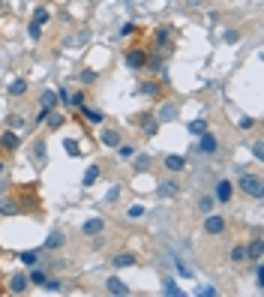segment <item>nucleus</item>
<instances>
[{
	"label": "nucleus",
	"mask_w": 264,
	"mask_h": 297,
	"mask_svg": "<svg viewBox=\"0 0 264 297\" xmlns=\"http://www.w3.org/2000/svg\"><path fill=\"white\" fill-rule=\"evenodd\" d=\"M237 186H240V189H243V195H249V198H264L261 177H258V174H252V171H240Z\"/></svg>",
	"instance_id": "obj_1"
},
{
	"label": "nucleus",
	"mask_w": 264,
	"mask_h": 297,
	"mask_svg": "<svg viewBox=\"0 0 264 297\" xmlns=\"http://www.w3.org/2000/svg\"><path fill=\"white\" fill-rule=\"evenodd\" d=\"M204 234L207 237H222L225 234V216L222 213H207L204 216Z\"/></svg>",
	"instance_id": "obj_2"
},
{
	"label": "nucleus",
	"mask_w": 264,
	"mask_h": 297,
	"mask_svg": "<svg viewBox=\"0 0 264 297\" xmlns=\"http://www.w3.org/2000/svg\"><path fill=\"white\" fill-rule=\"evenodd\" d=\"M192 150H198V153H216L219 150V141H216V135L201 132L198 135V144H192Z\"/></svg>",
	"instance_id": "obj_3"
},
{
	"label": "nucleus",
	"mask_w": 264,
	"mask_h": 297,
	"mask_svg": "<svg viewBox=\"0 0 264 297\" xmlns=\"http://www.w3.org/2000/svg\"><path fill=\"white\" fill-rule=\"evenodd\" d=\"M126 66L129 69H144L147 66V51L144 48H129L126 51Z\"/></svg>",
	"instance_id": "obj_4"
},
{
	"label": "nucleus",
	"mask_w": 264,
	"mask_h": 297,
	"mask_svg": "<svg viewBox=\"0 0 264 297\" xmlns=\"http://www.w3.org/2000/svg\"><path fill=\"white\" fill-rule=\"evenodd\" d=\"M105 231V219L102 216H93V219H87L84 225H81V234L84 237H96V234H102Z\"/></svg>",
	"instance_id": "obj_5"
},
{
	"label": "nucleus",
	"mask_w": 264,
	"mask_h": 297,
	"mask_svg": "<svg viewBox=\"0 0 264 297\" xmlns=\"http://www.w3.org/2000/svg\"><path fill=\"white\" fill-rule=\"evenodd\" d=\"M6 285H9L12 294H24L27 285H30V279H27V273H12V276L6 279Z\"/></svg>",
	"instance_id": "obj_6"
},
{
	"label": "nucleus",
	"mask_w": 264,
	"mask_h": 297,
	"mask_svg": "<svg viewBox=\"0 0 264 297\" xmlns=\"http://www.w3.org/2000/svg\"><path fill=\"white\" fill-rule=\"evenodd\" d=\"M105 291H108L111 297H126V294H129V285H126L123 279L111 276V279H105Z\"/></svg>",
	"instance_id": "obj_7"
},
{
	"label": "nucleus",
	"mask_w": 264,
	"mask_h": 297,
	"mask_svg": "<svg viewBox=\"0 0 264 297\" xmlns=\"http://www.w3.org/2000/svg\"><path fill=\"white\" fill-rule=\"evenodd\" d=\"M135 123L147 132V135H156V129H159V120H156V114H135Z\"/></svg>",
	"instance_id": "obj_8"
},
{
	"label": "nucleus",
	"mask_w": 264,
	"mask_h": 297,
	"mask_svg": "<svg viewBox=\"0 0 264 297\" xmlns=\"http://www.w3.org/2000/svg\"><path fill=\"white\" fill-rule=\"evenodd\" d=\"M231 195H234V183L231 180H219L216 183V201L225 204V201H231Z\"/></svg>",
	"instance_id": "obj_9"
},
{
	"label": "nucleus",
	"mask_w": 264,
	"mask_h": 297,
	"mask_svg": "<svg viewBox=\"0 0 264 297\" xmlns=\"http://www.w3.org/2000/svg\"><path fill=\"white\" fill-rule=\"evenodd\" d=\"M246 258H249V261H264V240L261 237H255V240L246 246Z\"/></svg>",
	"instance_id": "obj_10"
},
{
	"label": "nucleus",
	"mask_w": 264,
	"mask_h": 297,
	"mask_svg": "<svg viewBox=\"0 0 264 297\" xmlns=\"http://www.w3.org/2000/svg\"><path fill=\"white\" fill-rule=\"evenodd\" d=\"M111 264H114L117 270H123V267H135V264H138V258H135L132 252H120V255H114V258H111Z\"/></svg>",
	"instance_id": "obj_11"
},
{
	"label": "nucleus",
	"mask_w": 264,
	"mask_h": 297,
	"mask_svg": "<svg viewBox=\"0 0 264 297\" xmlns=\"http://www.w3.org/2000/svg\"><path fill=\"white\" fill-rule=\"evenodd\" d=\"M162 165H165L171 174H177V171H183V168H186V159H183V156H171V153H168V156L162 159Z\"/></svg>",
	"instance_id": "obj_12"
},
{
	"label": "nucleus",
	"mask_w": 264,
	"mask_h": 297,
	"mask_svg": "<svg viewBox=\"0 0 264 297\" xmlns=\"http://www.w3.org/2000/svg\"><path fill=\"white\" fill-rule=\"evenodd\" d=\"M156 189H159V195H162V198H174V195L180 192V183H177V180H162Z\"/></svg>",
	"instance_id": "obj_13"
},
{
	"label": "nucleus",
	"mask_w": 264,
	"mask_h": 297,
	"mask_svg": "<svg viewBox=\"0 0 264 297\" xmlns=\"http://www.w3.org/2000/svg\"><path fill=\"white\" fill-rule=\"evenodd\" d=\"M0 147H3V150H18V147H21V138L9 129V132H3V135H0Z\"/></svg>",
	"instance_id": "obj_14"
},
{
	"label": "nucleus",
	"mask_w": 264,
	"mask_h": 297,
	"mask_svg": "<svg viewBox=\"0 0 264 297\" xmlns=\"http://www.w3.org/2000/svg\"><path fill=\"white\" fill-rule=\"evenodd\" d=\"M168 42H171V30L168 27H159L153 33V48H168Z\"/></svg>",
	"instance_id": "obj_15"
},
{
	"label": "nucleus",
	"mask_w": 264,
	"mask_h": 297,
	"mask_svg": "<svg viewBox=\"0 0 264 297\" xmlns=\"http://www.w3.org/2000/svg\"><path fill=\"white\" fill-rule=\"evenodd\" d=\"M177 117V105H171V102H165L162 108H159V114H156V120H162V123H168V120H174Z\"/></svg>",
	"instance_id": "obj_16"
},
{
	"label": "nucleus",
	"mask_w": 264,
	"mask_h": 297,
	"mask_svg": "<svg viewBox=\"0 0 264 297\" xmlns=\"http://www.w3.org/2000/svg\"><path fill=\"white\" fill-rule=\"evenodd\" d=\"M99 141H102L105 147H117V144H120V132H117V129H105V132L99 135Z\"/></svg>",
	"instance_id": "obj_17"
},
{
	"label": "nucleus",
	"mask_w": 264,
	"mask_h": 297,
	"mask_svg": "<svg viewBox=\"0 0 264 297\" xmlns=\"http://www.w3.org/2000/svg\"><path fill=\"white\" fill-rule=\"evenodd\" d=\"M66 243V237H63V231H51L48 237H45V249H60Z\"/></svg>",
	"instance_id": "obj_18"
},
{
	"label": "nucleus",
	"mask_w": 264,
	"mask_h": 297,
	"mask_svg": "<svg viewBox=\"0 0 264 297\" xmlns=\"http://www.w3.org/2000/svg\"><path fill=\"white\" fill-rule=\"evenodd\" d=\"M48 18H51V9H48V6H36V9H33V18H30V21L42 27V24H45Z\"/></svg>",
	"instance_id": "obj_19"
},
{
	"label": "nucleus",
	"mask_w": 264,
	"mask_h": 297,
	"mask_svg": "<svg viewBox=\"0 0 264 297\" xmlns=\"http://www.w3.org/2000/svg\"><path fill=\"white\" fill-rule=\"evenodd\" d=\"M39 102H42V108H48V111H54V105L60 102V99H57V90H45V93L39 96Z\"/></svg>",
	"instance_id": "obj_20"
},
{
	"label": "nucleus",
	"mask_w": 264,
	"mask_h": 297,
	"mask_svg": "<svg viewBox=\"0 0 264 297\" xmlns=\"http://www.w3.org/2000/svg\"><path fill=\"white\" fill-rule=\"evenodd\" d=\"M81 117H84V120H90V123H102V120H105V114H102V111L87 108V105H81Z\"/></svg>",
	"instance_id": "obj_21"
},
{
	"label": "nucleus",
	"mask_w": 264,
	"mask_h": 297,
	"mask_svg": "<svg viewBox=\"0 0 264 297\" xmlns=\"http://www.w3.org/2000/svg\"><path fill=\"white\" fill-rule=\"evenodd\" d=\"M150 165H153V159H150V153H141V156H135V171L138 174H144V171H150Z\"/></svg>",
	"instance_id": "obj_22"
},
{
	"label": "nucleus",
	"mask_w": 264,
	"mask_h": 297,
	"mask_svg": "<svg viewBox=\"0 0 264 297\" xmlns=\"http://www.w3.org/2000/svg\"><path fill=\"white\" fill-rule=\"evenodd\" d=\"M27 93V78H15L9 84V96H24Z\"/></svg>",
	"instance_id": "obj_23"
},
{
	"label": "nucleus",
	"mask_w": 264,
	"mask_h": 297,
	"mask_svg": "<svg viewBox=\"0 0 264 297\" xmlns=\"http://www.w3.org/2000/svg\"><path fill=\"white\" fill-rule=\"evenodd\" d=\"M228 258H231L234 264H243V261H249V258H246V246H243V243L231 246V255H228Z\"/></svg>",
	"instance_id": "obj_24"
},
{
	"label": "nucleus",
	"mask_w": 264,
	"mask_h": 297,
	"mask_svg": "<svg viewBox=\"0 0 264 297\" xmlns=\"http://www.w3.org/2000/svg\"><path fill=\"white\" fill-rule=\"evenodd\" d=\"M15 213H18V201H12V198L0 201V216H15Z\"/></svg>",
	"instance_id": "obj_25"
},
{
	"label": "nucleus",
	"mask_w": 264,
	"mask_h": 297,
	"mask_svg": "<svg viewBox=\"0 0 264 297\" xmlns=\"http://www.w3.org/2000/svg\"><path fill=\"white\" fill-rule=\"evenodd\" d=\"M156 93H159V84H153V81L138 84V96H156Z\"/></svg>",
	"instance_id": "obj_26"
},
{
	"label": "nucleus",
	"mask_w": 264,
	"mask_h": 297,
	"mask_svg": "<svg viewBox=\"0 0 264 297\" xmlns=\"http://www.w3.org/2000/svg\"><path fill=\"white\" fill-rule=\"evenodd\" d=\"M33 156H36V165L42 168L45 165V141H33Z\"/></svg>",
	"instance_id": "obj_27"
},
{
	"label": "nucleus",
	"mask_w": 264,
	"mask_h": 297,
	"mask_svg": "<svg viewBox=\"0 0 264 297\" xmlns=\"http://www.w3.org/2000/svg\"><path fill=\"white\" fill-rule=\"evenodd\" d=\"M18 261H21V264H27V267H36V264H39V252H33V249H30V252H21V255H18Z\"/></svg>",
	"instance_id": "obj_28"
},
{
	"label": "nucleus",
	"mask_w": 264,
	"mask_h": 297,
	"mask_svg": "<svg viewBox=\"0 0 264 297\" xmlns=\"http://www.w3.org/2000/svg\"><path fill=\"white\" fill-rule=\"evenodd\" d=\"M186 129H189L192 135H201V132H207V120H189Z\"/></svg>",
	"instance_id": "obj_29"
},
{
	"label": "nucleus",
	"mask_w": 264,
	"mask_h": 297,
	"mask_svg": "<svg viewBox=\"0 0 264 297\" xmlns=\"http://www.w3.org/2000/svg\"><path fill=\"white\" fill-rule=\"evenodd\" d=\"M63 150H66L69 156H81V147H78L75 138H63Z\"/></svg>",
	"instance_id": "obj_30"
},
{
	"label": "nucleus",
	"mask_w": 264,
	"mask_h": 297,
	"mask_svg": "<svg viewBox=\"0 0 264 297\" xmlns=\"http://www.w3.org/2000/svg\"><path fill=\"white\" fill-rule=\"evenodd\" d=\"M114 150H117V156H120V159H132V156H135V147H132V144H123V141H120Z\"/></svg>",
	"instance_id": "obj_31"
},
{
	"label": "nucleus",
	"mask_w": 264,
	"mask_h": 297,
	"mask_svg": "<svg viewBox=\"0 0 264 297\" xmlns=\"http://www.w3.org/2000/svg\"><path fill=\"white\" fill-rule=\"evenodd\" d=\"M96 177H99V165H90V168L84 171V177H81V183H84V186H90V183H96Z\"/></svg>",
	"instance_id": "obj_32"
},
{
	"label": "nucleus",
	"mask_w": 264,
	"mask_h": 297,
	"mask_svg": "<svg viewBox=\"0 0 264 297\" xmlns=\"http://www.w3.org/2000/svg\"><path fill=\"white\" fill-rule=\"evenodd\" d=\"M96 78H99V72H93V69H81V72H78V81H81V84H93Z\"/></svg>",
	"instance_id": "obj_33"
},
{
	"label": "nucleus",
	"mask_w": 264,
	"mask_h": 297,
	"mask_svg": "<svg viewBox=\"0 0 264 297\" xmlns=\"http://www.w3.org/2000/svg\"><path fill=\"white\" fill-rule=\"evenodd\" d=\"M45 123H48V126H51V129H60V126H63V123H66V117H60V114H54V111H51V114H48V120H45Z\"/></svg>",
	"instance_id": "obj_34"
},
{
	"label": "nucleus",
	"mask_w": 264,
	"mask_h": 297,
	"mask_svg": "<svg viewBox=\"0 0 264 297\" xmlns=\"http://www.w3.org/2000/svg\"><path fill=\"white\" fill-rule=\"evenodd\" d=\"M27 279H30V285H45V279H48V276H45L42 270H30V276H27Z\"/></svg>",
	"instance_id": "obj_35"
},
{
	"label": "nucleus",
	"mask_w": 264,
	"mask_h": 297,
	"mask_svg": "<svg viewBox=\"0 0 264 297\" xmlns=\"http://www.w3.org/2000/svg\"><path fill=\"white\" fill-rule=\"evenodd\" d=\"M126 216H129V219H141V216H144V207H141V204H132V207L126 210Z\"/></svg>",
	"instance_id": "obj_36"
},
{
	"label": "nucleus",
	"mask_w": 264,
	"mask_h": 297,
	"mask_svg": "<svg viewBox=\"0 0 264 297\" xmlns=\"http://www.w3.org/2000/svg\"><path fill=\"white\" fill-rule=\"evenodd\" d=\"M162 291H165V294H174V297H180V294H183V291H180V288L174 285V279H165V288H162Z\"/></svg>",
	"instance_id": "obj_37"
},
{
	"label": "nucleus",
	"mask_w": 264,
	"mask_h": 297,
	"mask_svg": "<svg viewBox=\"0 0 264 297\" xmlns=\"http://www.w3.org/2000/svg\"><path fill=\"white\" fill-rule=\"evenodd\" d=\"M42 288H45V291H60V288H63V282H60V279H45V285H42Z\"/></svg>",
	"instance_id": "obj_38"
},
{
	"label": "nucleus",
	"mask_w": 264,
	"mask_h": 297,
	"mask_svg": "<svg viewBox=\"0 0 264 297\" xmlns=\"http://www.w3.org/2000/svg\"><path fill=\"white\" fill-rule=\"evenodd\" d=\"M27 33H30V39H39V36H42V27L30 21V24H27Z\"/></svg>",
	"instance_id": "obj_39"
},
{
	"label": "nucleus",
	"mask_w": 264,
	"mask_h": 297,
	"mask_svg": "<svg viewBox=\"0 0 264 297\" xmlns=\"http://www.w3.org/2000/svg\"><path fill=\"white\" fill-rule=\"evenodd\" d=\"M9 126H12V129H21V126H24V117H21V114H12V117H9Z\"/></svg>",
	"instance_id": "obj_40"
},
{
	"label": "nucleus",
	"mask_w": 264,
	"mask_h": 297,
	"mask_svg": "<svg viewBox=\"0 0 264 297\" xmlns=\"http://www.w3.org/2000/svg\"><path fill=\"white\" fill-rule=\"evenodd\" d=\"M237 126H240V129H252V126H255V117H240Z\"/></svg>",
	"instance_id": "obj_41"
},
{
	"label": "nucleus",
	"mask_w": 264,
	"mask_h": 297,
	"mask_svg": "<svg viewBox=\"0 0 264 297\" xmlns=\"http://www.w3.org/2000/svg\"><path fill=\"white\" fill-rule=\"evenodd\" d=\"M198 207H201V213H210V210H213V198H201Z\"/></svg>",
	"instance_id": "obj_42"
},
{
	"label": "nucleus",
	"mask_w": 264,
	"mask_h": 297,
	"mask_svg": "<svg viewBox=\"0 0 264 297\" xmlns=\"http://www.w3.org/2000/svg\"><path fill=\"white\" fill-rule=\"evenodd\" d=\"M252 156H255V159H261L264 156V144L261 141H252Z\"/></svg>",
	"instance_id": "obj_43"
},
{
	"label": "nucleus",
	"mask_w": 264,
	"mask_h": 297,
	"mask_svg": "<svg viewBox=\"0 0 264 297\" xmlns=\"http://www.w3.org/2000/svg\"><path fill=\"white\" fill-rule=\"evenodd\" d=\"M237 39H240V33H237V30H228V33H225V42H228V45H234Z\"/></svg>",
	"instance_id": "obj_44"
},
{
	"label": "nucleus",
	"mask_w": 264,
	"mask_h": 297,
	"mask_svg": "<svg viewBox=\"0 0 264 297\" xmlns=\"http://www.w3.org/2000/svg\"><path fill=\"white\" fill-rule=\"evenodd\" d=\"M84 105V93H72V108H81Z\"/></svg>",
	"instance_id": "obj_45"
},
{
	"label": "nucleus",
	"mask_w": 264,
	"mask_h": 297,
	"mask_svg": "<svg viewBox=\"0 0 264 297\" xmlns=\"http://www.w3.org/2000/svg\"><path fill=\"white\" fill-rule=\"evenodd\" d=\"M132 33H135V24H123L120 27V36H132Z\"/></svg>",
	"instance_id": "obj_46"
},
{
	"label": "nucleus",
	"mask_w": 264,
	"mask_h": 297,
	"mask_svg": "<svg viewBox=\"0 0 264 297\" xmlns=\"http://www.w3.org/2000/svg\"><path fill=\"white\" fill-rule=\"evenodd\" d=\"M117 195H120V186H111V192H108V201H117Z\"/></svg>",
	"instance_id": "obj_47"
},
{
	"label": "nucleus",
	"mask_w": 264,
	"mask_h": 297,
	"mask_svg": "<svg viewBox=\"0 0 264 297\" xmlns=\"http://www.w3.org/2000/svg\"><path fill=\"white\" fill-rule=\"evenodd\" d=\"M177 270H180V273H183V276H192V270H189V267H186V264H183V261H177Z\"/></svg>",
	"instance_id": "obj_48"
},
{
	"label": "nucleus",
	"mask_w": 264,
	"mask_h": 297,
	"mask_svg": "<svg viewBox=\"0 0 264 297\" xmlns=\"http://www.w3.org/2000/svg\"><path fill=\"white\" fill-rule=\"evenodd\" d=\"M3 9H6V6H3V0H0V12H3Z\"/></svg>",
	"instance_id": "obj_49"
},
{
	"label": "nucleus",
	"mask_w": 264,
	"mask_h": 297,
	"mask_svg": "<svg viewBox=\"0 0 264 297\" xmlns=\"http://www.w3.org/2000/svg\"><path fill=\"white\" fill-rule=\"evenodd\" d=\"M0 174H3V159H0Z\"/></svg>",
	"instance_id": "obj_50"
}]
</instances>
